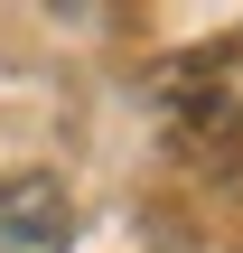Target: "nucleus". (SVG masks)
<instances>
[{
    "label": "nucleus",
    "instance_id": "nucleus-1",
    "mask_svg": "<svg viewBox=\"0 0 243 253\" xmlns=\"http://www.w3.org/2000/svg\"><path fill=\"white\" fill-rule=\"evenodd\" d=\"M75 244V197L56 169H9L0 178V253H66Z\"/></svg>",
    "mask_w": 243,
    "mask_h": 253
}]
</instances>
